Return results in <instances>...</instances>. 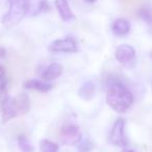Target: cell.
<instances>
[{
  "instance_id": "6da1fadb",
  "label": "cell",
  "mask_w": 152,
  "mask_h": 152,
  "mask_svg": "<svg viewBox=\"0 0 152 152\" xmlns=\"http://www.w3.org/2000/svg\"><path fill=\"white\" fill-rule=\"evenodd\" d=\"M107 104L117 113H125L133 102V96L126 87L119 81H110L108 83L106 94Z\"/></svg>"
},
{
  "instance_id": "7a4b0ae2",
  "label": "cell",
  "mask_w": 152,
  "mask_h": 152,
  "mask_svg": "<svg viewBox=\"0 0 152 152\" xmlns=\"http://www.w3.org/2000/svg\"><path fill=\"white\" fill-rule=\"evenodd\" d=\"M26 15V0H11L10 10L2 18V23L7 26L18 24Z\"/></svg>"
},
{
  "instance_id": "3957f363",
  "label": "cell",
  "mask_w": 152,
  "mask_h": 152,
  "mask_svg": "<svg viewBox=\"0 0 152 152\" xmlns=\"http://www.w3.org/2000/svg\"><path fill=\"white\" fill-rule=\"evenodd\" d=\"M29 110V99L26 94H20L10 104V118L13 119L17 116L24 115Z\"/></svg>"
},
{
  "instance_id": "277c9868",
  "label": "cell",
  "mask_w": 152,
  "mask_h": 152,
  "mask_svg": "<svg viewBox=\"0 0 152 152\" xmlns=\"http://www.w3.org/2000/svg\"><path fill=\"white\" fill-rule=\"evenodd\" d=\"M59 134H61V142L68 146L76 145L81 139V132L79 131L78 127L72 124H68L61 127Z\"/></svg>"
},
{
  "instance_id": "5b68a950",
  "label": "cell",
  "mask_w": 152,
  "mask_h": 152,
  "mask_svg": "<svg viewBox=\"0 0 152 152\" xmlns=\"http://www.w3.org/2000/svg\"><path fill=\"white\" fill-rule=\"evenodd\" d=\"M124 127H125L124 119L119 118L115 122L110 134V142L113 145L120 146V147H125L127 145L126 137H125L124 134Z\"/></svg>"
},
{
  "instance_id": "8992f818",
  "label": "cell",
  "mask_w": 152,
  "mask_h": 152,
  "mask_svg": "<svg viewBox=\"0 0 152 152\" xmlns=\"http://www.w3.org/2000/svg\"><path fill=\"white\" fill-rule=\"evenodd\" d=\"M10 104H11V98L7 91V80L0 81V106H1V112H2V119L3 122L10 121Z\"/></svg>"
},
{
  "instance_id": "52a82bcc",
  "label": "cell",
  "mask_w": 152,
  "mask_h": 152,
  "mask_svg": "<svg viewBox=\"0 0 152 152\" xmlns=\"http://www.w3.org/2000/svg\"><path fill=\"white\" fill-rule=\"evenodd\" d=\"M49 48L54 52H76L77 51V45H76L74 39L65 38L55 40L49 46Z\"/></svg>"
},
{
  "instance_id": "ba28073f",
  "label": "cell",
  "mask_w": 152,
  "mask_h": 152,
  "mask_svg": "<svg viewBox=\"0 0 152 152\" xmlns=\"http://www.w3.org/2000/svg\"><path fill=\"white\" fill-rule=\"evenodd\" d=\"M115 56H116L117 61L119 63L126 65L129 64L131 61H133L135 57V50L133 47H131L130 45L123 44L117 48L116 52H115Z\"/></svg>"
},
{
  "instance_id": "9c48e42d",
  "label": "cell",
  "mask_w": 152,
  "mask_h": 152,
  "mask_svg": "<svg viewBox=\"0 0 152 152\" xmlns=\"http://www.w3.org/2000/svg\"><path fill=\"white\" fill-rule=\"evenodd\" d=\"M46 0H26V14L28 16H36L44 10Z\"/></svg>"
},
{
  "instance_id": "30bf717a",
  "label": "cell",
  "mask_w": 152,
  "mask_h": 152,
  "mask_svg": "<svg viewBox=\"0 0 152 152\" xmlns=\"http://www.w3.org/2000/svg\"><path fill=\"white\" fill-rule=\"evenodd\" d=\"M55 7H56L57 12L64 21H69L74 18L73 13L70 10L67 0H55Z\"/></svg>"
},
{
  "instance_id": "8fae6325",
  "label": "cell",
  "mask_w": 152,
  "mask_h": 152,
  "mask_svg": "<svg viewBox=\"0 0 152 152\" xmlns=\"http://www.w3.org/2000/svg\"><path fill=\"white\" fill-rule=\"evenodd\" d=\"M123 11L129 14L139 12L143 7L145 0H119Z\"/></svg>"
},
{
  "instance_id": "7c38bea8",
  "label": "cell",
  "mask_w": 152,
  "mask_h": 152,
  "mask_svg": "<svg viewBox=\"0 0 152 152\" xmlns=\"http://www.w3.org/2000/svg\"><path fill=\"white\" fill-rule=\"evenodd\" d=\"M61 72H63V67L61 64L58 63H52L49 65V67L43 73V78L45 80H52V79L57 78L58 76H61Z\"/></svg>"
},
{
  "instance_id": "4fadbf2b",
  "label": "cell",
  "mask_w": 152,
  "mask_h": 152,
  "mask_svg": "<svg viewBox=\"0 0 152 152\" xmlns=\"http://www.w3.org/2000/svg\"><path fill=\"white\" fill-rule=\"evenodd\" d=\"M112 30L115 34L124 36V34H128V31L130 30V24L125 19H118L113 23Z\"/></svg>"
},
{
  "instance_id": "5bb4252c",
  "label": "cell",
  "mask_w": 152,
  "mask_h": 152,
  "mask_svg": "<svg viewBox=\"0 0 152 152\" xmlns=\"http://www.w3.org/2000/svg\"><path fill=\"white\" fill-rule=\"evenodd\" d=\"M24 88L26 89H30V90H36V91H39V92H48L49 90L52 88V86L50 83H43V81H40V80H28L24 83Z\"/></svg>"
},
{
  "instance_id": "9a60e30c",
  "label": "cell",
  "mask_w": 152,
  "mask_h": 152,
  "mask_svg": "<svg viewBox=\"0 0 152 152\" xmlns=\"http://www.w3.org/2000/svg\"><path fill=\"white\" fill-rule=\"evenodd\" d=\"M94 92H95V87H94V83L91 81H88V83H83V87L79 89L78 95L80 96L83 99H91L92 96L94 95Z\"/></svg>"
},
{
  "instance_id": "2e32d148",
  "label": "cell",
  "mask_w": 152,
  "mask_h": 152,
  "mask_svg": "<svg viewBox=\"0 0 152 152\" xmlns=\"http://www.w3.org/2000/svg\"><path fill=\"white\" fill-rule=\"evenodd\" d=\"M18 145L22 152H34V146L25 135L21 134L18 137Z\"/></svg>"
},
{
  "instance_id": "e0dca14e",
  "label": "cell",
  "mask_w": 152,
  "mask_h": 152,
  "mask_svg": "<svg viewBox=\"0 0 152 152\" xmlns=\"http://www.w3.org/2000/svg\"><path fill=\"white\" fill-rule=\"evenodd\" d=\"M41 151L42 152H57L58 151V145L49 140H43L41 142Z\"/></svg>"
},
{
  "instance_id": "ac0fdd59",
  "label": "cell",
  "mask_w": 152,
  "mask_h": 152,
  "mask_svg": "<svg viewBox=\"0 0 152 152\" xmlns=\"http://www.w3.org/2000/svg\"><path fill=\"white\" fill-rule=\"evenodd\" d=\"M139 15L141 18L148 24V25H152V10L150 7H142L139 11Z\"/></svg>"
},
{
  "instance_id": "d6986e66",
  "label": "cell",
  "mask_w": 152,
  "mask_h": 152,
  "mask_svg": "<svg viewBox=\"0 0 152 152\" xmlns=\"http://www.w3.org/2000/svg\"><path fill=\"white\" fill-rule=\"evenodd\" d=\"M4 75H5L4 68H3L2 66H0V81L3 80V77H4Z\"/></svg>"
},
{
  "instance_id": "ffe728a7",
  "label": "cell",
  "mask_w": 152,
  "mask_h": 152,
  "mask_svg": "<svg viewBox=\"0 0 152 152\" xmlns=\"http://www.w3.org/2000/svg\"><path fill=\"white\" fill-rule=\"evenodd\" d=\"M7 55V51L4 48H0V57H4Z\"/></svg>"
},
{
  "instance_id": "44dd1931",
  "label": "cell",
  "mask_w": 152,
  "mask_h": 152,
  "mask_svg": "<svg viewBox=\"0 0 152 152\" xmlns=\"http://www.w3.org/2000/svg\"><path fill=\"white\" fill-rule=\"evenodd\" d=\"M122 152H134V151H132V150H129V149H124Z\"/></svg>"
},
{
  "instance_id": "7402d4cb",
  "label": "cell",
  "mask_w": 152,
  "mask_h": 152,
  "mask_svg": "<svg viewBox=\"0 0 152 152\" xmlns=\"http://www.w3.org/2000/svg\"><path fill=\"white\" fill-rule=\"evenodd\" d=\"M86 1H88V2H90V3H93V2H95L96 0H86Z\"/></svg>"
}]
</instances>
